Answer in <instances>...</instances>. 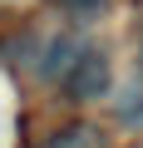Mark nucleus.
<instances>
[{
  "mask_svg": "<svg viewBox=\"0 0 143 148\" xmlns=\"http://www.w3.org/2000/svg\"><path fill=\"white\" fill-rule=\"evenodd\" d=\"M109 94V59L104 49H79L74 64L64 69V99L69 104H94Z\"/></svg>",
  "mask_w": 143,
  "mask_h": 148,
  "instance_id": "obj_1",
  "label": "nucleus"
},
{
  "mask_svg": "<svg viewBox=\"0 0 143 148\" xmlns=\"http://www.w3.org/2000/svg\"><path fill=\"white\" fill-rule=\"evenodd\" d=\"M40 148H99V133H94V128H84V123H74V128L49 133Z\"/></svg>",
  "mask_w": 143,
  "mask_h": 148,
  "instance_id": "obj_2",
  "label": "nucleus"
},
{
  "mask_svg": "<svg viewBox=\"0 0 143 148\" xmlns=\"http://www.w3.org/2000/svg\"><path fill=\"white\" fill-rule=\"evenodd\" d=\"M69 54H79V45H74V40H54V45H49V54H44V64H40V74H49V79H54L59 69L74 64Z\"/></svg>",
  "mask_w": 143,
  "mask_h": 148,
  "instance_id": "obj_3",
  "label": "nucleus"
},
{
  "mask_svg": "<svg viewBox=\"0 0 143 148\" xmlns=\"http://www.w3.org/2000/svg\"><path fill=\"white\" fill-rule=\"evenodd\" d=\"M59 10H69V15H89V10H99L104 0H54Z\"/></svg>",
  "mask_w": 143,
  "mask_h": 148,
  "instance_id": "obj_4",
  "label": "nucleus"
},
{
  "mask_svg": "<svg viewBox=\"0 0 143 148\" xmlns=\"http://www.w3.org/2000/svg\"><path fill=\"white\" fill-rule=\"evenodd\" d=\"M133 148H143V143H133Z\"/></svg>",
  "mask_w": 143,
  "mask_h": 148,
  "instance_id": "obj_5",
  "label": "nucleus"
}]
</instances>
